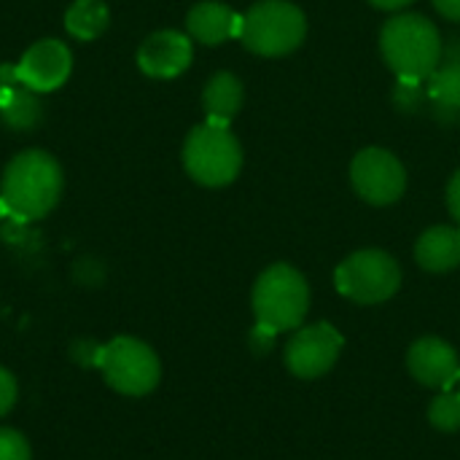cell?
Returning a JSON list of instances; mask_svg holds the SVG:
<instances>
[{
  "instance_id": "20",
  "label": "cell",
  "mask_w": 460,
  "mask_h": 460,
  "mask_svg": "<svg viewBox=\"0 0 460 460\" xmlns=\"http://www.w3.org/2000/svg\"><path fill=\"white\" fill-rule=\"evenodd\" d=\"M429 420L439 431H458L460 429V394H442L429 407Z\"/></svg>"
},
{
  "instance_id": "17",
  "label": "cell",
  "mask_w": 460,
  "mask_h": 460,
  "mask_svg": "<svg viewBox=\"0 0 460 460\" xmlns=\"http://www.w3.org/2000/svg\"><path fill=\"white\" fill-rule=\"evenodd\" d=\"M40 116H43V105L38 100V92L24 86L19 81V75H16L0 94V119H3V124L8 129L27 132L40 121Z\"/></svg>"
},
{
  "instance_id": "21",
  "label": "cell",
  "mask_w": 460,
  "mask_h": 460,
  "mask_svg": "<svg viewBox=\"0 0 460 460\" xmlns=\"http://www.w3.org/2000/svg\"><path fill=\"white\" fill-rule=\"evenodd\" d=\"M0 460H30V445L19 431L0 429Z\"/></svg>"
},
{
  "instance_id": "26",
  "label": "cell",
  "mask_w": 460,
  "mask_h": 460,
  "mask_svg": "<svg viewBox=\"0 0 460 460\" xmlns=\"http://www.w3.org/2000/svg\"><path fill=\"white\" fill-rule=\"evenodd\" d=\"M375 8H383V11H399L404 5H410L412 0H369Z\"/></svg>"
},
{
  "instance_id": "24",
  "label": "cell",
  "mask_w": 460,
  "mask_h": 460,
  "mask_svg": "<svg viewBox=\"0 0 460 460\" xmlns=\"http://www.w3.org/2000/svg\"><path fill=\"white\" fill-rule=\"evenodd\" d=\"M447 208H450L453 218L460 224V170L447 183Z\"/></svg>"
},
{
  "instance_id": "18",
  "label": "cell",
  "mask_w": 460,
  "mask_h": 460,
  "mask_svg": "<svg viewBox=\"0 0 460 460\" xmlns=\"http://www.w3.org/2000/svg\"><path fill=\"white\" fill-rule=\"evenodd\" d=\"M108 5L102 0H75L65 13V30L75 40H94L108 27Z\"/></svg>"
},
{
  "instance_id": "10",
  "label": "cell",
  "mask_w": 460,
  "mask_h": 460,
  "mask_svg": "<svg viewBox=\"0 0 460 460\" xmlns=\"http://www.w3.org/2000/svg\"><path fill=\"white\" fill-rule=\"evenodd\" d=\"M70 70H73V54L65 43L54 38L32 43L16 65L19 81L38 94L54 92L57 86H62Z\"/></svg>"
},
{
  "instance_id": "8",
  "label": "cell",
  "mask_w": 460,
  "mask_h": 460,
  "mask_svg": "<svg viewBox=\"0 0 460 460\" xmlns=\"http://www.w3.org/2000/svg\"><path fill=\"white\" fill-rule=\"evenodd\" d=\"M350 181L356 194L377 208L394 205L407 189V172L402 162L385 148H364L350 162Z\"/></svg>"
},
{
  "instance_id": "7",
  "label": "cell",
  "mask_w": 460,
  "mask_h": 460,
  "mask_svg": "<svg viewBox=\"0 0 460 460\" xmlns=\"http://www.w3.org/2000/svg\"><path fill=\"white\" fill-rule=\"evenodd\" d=\"M108 385L124 396H146L156 388L162 377V367L156 353L132 337H116L102 350L100 364Z\"/></svg>"
},
{
  "instance_id": "2",
  "label": "cell",
  "mask_w": 460,
  "mask_h": 460,
  "mask_svg": "<svg viewBox=\"0 0 460 460\" xmlns=\"http://www.w3.org/2000/svg\"><path fill=\"white\" fill-rule=\"evenodd\" d=\"M380 51L396 78L426 81L442 62V35L434 22L420 13H402L385 22Z\"/></svg>"
},
{
  "instance_id": "14",
  "label": "cell",
  "mask_w": 460,
  "mask_h": 460,
  "mask_svg": "<svg viewBox=\"0 0 460 460\" xmlns=\"http://www.w3.org/2000/svg\"><path fill=\"white\" fill-rule=\"evenodd\" d=\"M240 27H243V16L216 0L197 3L186 16L189 35L205 46H218L229 38H240Z\"/></svg>"
},
{
  "instance_id": "6",
  "label": "cell",
  "mask_w": 460,
  "mask_h": 460,
  "mask_svg": "<svg viewBox=\"0 0 460 460\" xmlns=\"http://www.w3.org/2000/svg\"><path fill=\"white\" fill-rule=\"evenodd\" d=\"M337 291L358 305H377L391 299L402 286V270L385 251H358L348 256L334 272Z\"/></svg>"
},
{
  "instance_id": "12",
  "label": "cell",
  "mask_w": 460,
  "mask_h": 460,
  "mask_svg": "<svg viewBox=\"0 0 460 460\" xmlns=\"http://www.w3.org/2000/svg\"><path fill=\"white\" fill-rule=\"evenodd\" d=\"M191 38L178 30H159L148 35L137 51V65L151 78H175L191 65Z\"/></svg>"
},
{
  "instance_id": "15",
  "label": "cell",
  "mask_w": 460,
  "mask_h": 460,
  "mask_svg": "<svg viewBox=\"0 0 460 460\" xmlns=\"http://www.w3.org/2000/svg\"><path fill=\"white\" fill-rule=\"evenodd\" d=\"M415 259L429 272H450L460 264V229L431 226L415 245Z\"/></svg>"
},
{
  "instance_id": "22",
  "label": "cell",
  "mask_w": 460,
  "mask_h": 460,
  "mask_svg": "<svg viewBox=\"0 0 460 460\" xmlns=\"http://www.w3.org/2000/svg\"><path fill=\"white\" fill-rule=\"evenodd\" d=\"M275 337H278V332H275V329H270V326H264V323H256V329H253V332H251V337H248L251 350H253L256 356L270 353V350H272V345H275Z\"/></svg>"
},
{
  "instance_id": "5",
  "label": "cell",
  "mask_w": 460,
  "mask_h": 460,
  "mask_svg": "<svg viewBox=\"0 0 460 460\" xmlns=\"http://www.w3.org/2000/svg\"><path fill=\"white\" fill-rule=\"evenodd\" d=\"M310 307L307 280L288 264H275L264 270L253 286V313L256 323L275 332L296 329Z\"/></svg>"
},
{
  "instance_id": "23",
  "label": "cell",
  "mask_w": 460,
  "mask_h": 460,
  "mask_svg": "<svg viewBox=\"0 0 460 460\" xmlns=\"http://www.w3.org/2000/svg\"><path fill=\"white\" fill-rule=\"evenodd\" d=\"M13 402H16V380L11 377V372L0 367V418L11 412Z\"/></svg>"
},
{
  "instance_id": "19",
  "label": "cell",
  "mask_w": 460,
  "mask_h": 460,
  "mask_svg": "<svg viewBox=\"0 0 460 460\" xmlns=\"http://www.w3.org/2000/svg\"><path fill=\"white\" fill-rule=\"evenodd\" d=\"M391 100H394L396 111H402L407 116L423 113L431 105L426 81H412V78H396V86H394Z\"/></svg>"
},
{
  "instance_id": "1",
  "label": "cell",
  "mask_w": 460,
  "mask_h": 460,
  "mask_svg": "<svg viewBox=\"0 0 460 460\" xmlns=\"http://www.w3.org/2000/svg\"><path fill=\"white\" fill-rule=\"evenodd\" d=\"M62 194V167L46 151L13 156L0 181V213L13 221H35L54 210Z\"/></svg>"
},
{
  "instance_id": "13",
  "label": "cell",
  "mask_w": 460,
  "mask_h": 460,
  "mask_svg": "<svg viewBox=\"0 0 460 460\" xmlns=\"http://www.w3.org/2000/svg\"><path fill=\"white\" fill-rule=\"evenodd\" d=\"M442 65L426 78L434 119L445 124L460 121V40H450L442 51Z\"/></svg>"
},
{
  "instance_id": "25",
  "label": "cell",
  "mask_w": 460,
  "mask_h": 460,
  "mask_svg": "<svg viewBox=\"0 0 460 460\" xmlns=\"http://www.w3.org/2000/svg\"><path fill=\"white\" fill-rule=\"evenodd\" d=\"M431 3H434V8H437L445 19L460 22V0H431Z\"/></svg>"
},
{
  "instance_id": "11",
  "label": "cell",
  "mask_w": 460,
  "mask_h": 460,
  "mask_svg": "<svg viewBox=\"0 0 460 460\" xmlns=\"http://www.w3.org/2000/svg\"><path fill=\"white\" fill-rule=\"evenodd\" d=\"M407 367L412 377L429 388L437 391H450L456 383H460V361L458 353L437 337H423L410 348Z\"/></svg>"
},
{
  "instance_id": "3",
  "label": "cell",
  "mask_w": 460,
  "mask_h": 460,
  "mask_svg": "<svg viewBox=\"0 0 460 460\" xmlns=\"http://www.w3.org/2000/svg\"><path fill=\"white\" fill-rule=\"evenodd\" d=\"M307 19L288 0H259L243 16L240 43L259 57H286L305 40Z\"/></svg>"
},
{
  "instance_id": "4",
  "label": "cell",
  "mask_w": 460,
  "mask_h": 460,
  "mask_svg": "<svg viewBox=\"0 0 460 460\" xmlns=\"http://www.w3.org/2000/svg\"><path fill=\"white\" fill-rule=\"evenodd\" d=\"M183 167L202 186H226L237 178L243 167L240 140L232 135L229 127L205 121L194 127L183 143Z\"/></svg>"
},
{
  "instance_id": "9",
  "label": "cell",
  "mask_w": 460,
  "mask_h": 460,
  "mask_svg": "<svg viewBox=\"0 0 460 460\" xmlns=\"http://www.w3.org/2000/svg\"><path fill=\"white\" fill-rule=\"evenodd\" d=\"M342 345L345 340L332 323H313L291 337L286 348V367L302 380H315L337 364Z\"/></svg>"
},
{
  "instance_id": "16",
  "label": "cell",
  "mask_w": 460,
  "mask_h": 460,
  "mask_svg": "<svg viewBox=\"0 0 460 460\" xmlns=\"http://www.w3.org/2000/svg\"><path fill=\"white\" fill-rule=\"evenodd\" d=\"M202 105H205L208 121L229 127V121L237 116L243 105V81L226 70L216 73L202 92Z\"/></svg>"
}]
</instances>
